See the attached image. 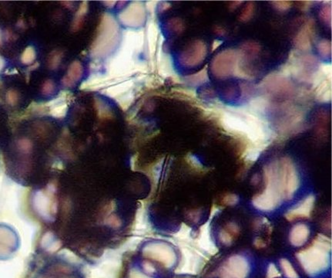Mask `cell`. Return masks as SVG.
<instances>
[{"label":"cell","mask_w":332,"mask_h":278,"mask_svg":"<svg viewBox=\"0 0 332 278\" xmlns=\"http://www.w3.org/2000/svg\"><path fill=\"white\" fill-rule=\"evenodd\" d=\"M266 190L253 200V205L261 211H272L294 196L299 189V177L292 161H275L265 169Z\"/></svg>","instance_id":"obj_1"},{"label":"cell","mask_w":332,"mask_h":278,"mask_svg":"<svg viewBox=\"0 0 332 278\" xmlns=\"http://www.w3.org/2000/svg\"><path fill=\"white\" fill-rule=\"evenodd\" d=\"M332 244L330 240L319 236L312 246L296 255L305 273L311 277L324 272L330 266V253Z\"/></svg>","instance_id":"obj_2"},{"label":"cell","mask_w":332,"mask_h":278,"mask_svg":"<svg viewBox=\"0 0 332 278\" xmlns=\"http://www.w3.org/2000/svg\"><path fill=\"white\" fill-rule=\"evenodd\" d=\"M141 252L147 258L161 264L166 269H171L177 261L173 247L163 241H147L141 245Z\"/></svg>","instance_id":"obj_3"},{"label":"cell","mask_w":332,"mask_h":278,"mask_svg":"<svg viewBox=\"0 0 332 278\" xmlns=\"http://www.w3.org/2000/svg\"><path fill=\"white\" fill-rule=\"evenodd\" d=\"M239 68V55L232 50L219 53L212 64L214 75L218 77H225L231 74L235 75Z\"/></svg>","instance_id":"obj_4"},{"label":"cell","mask_w":332,"mask_h":278,"mask_svg":"<svg viewBox=\"0 0 332 278\" xmlns=\"http://www.w3.org/2000/svg\"><path fill=\"white\" fill-rule=\"evenodd\" d=\"M220 122L227 132L245 135L250 140L249 127L241 114L236 111H224L220 116Z\"/></svg>","instance_id":"obj_5"},{"label":"cell","mask_w":332,"mask_h":278,"mask_svg":"<svg viewBox=\"0 0 332 278\" xmlns=\"http://www.w3.org/2000/svg\"><path fill=\"white\" fill-rule=\"evenodd\" d=\"M205 265V261L203 258L193 255H186L182 252V258L180 264L175 270L176 275H197L201 272Z\"/></svg>","instance_id":"obj_6"},{"label":"cell","mask_w":332,"mask_h":278,"mask_svg":"<svg viewBox=\"0 0 332 278\" xmlns=\"http://www.w3.org/2000/svg\"><path fill=\"white\" fill-rule=\"evenodd\" d=\"M223 268L234 278H248L251 271L248 260L241 255L231 257Z\"/></svg>","instance_id":"obj_7"},{"label":"cell","mask_w":332,"mask_h":278,"mask_svg":"<svg viewBox=\"0 0 332 278\" xmlns=\"http://www.w3.org/2000/svg\"><path fill=\"white\" fill-rule=\"evenodd\" d=\"M314 32V21L309 19L304 25L300 32L295 37V42L297 47L302 50H309L312 46V36Z\"/></svg>","instance_id":"obj_8"},{"label":"cell","mask_w":332,"mask_h":278,"mask_svg":"<svg viewBox=\"0 0 332 278\" xmlns=\"http://www.w3.org/2000/svg\"><path fill=\"white\" fill-rule=\"evenodd\" d=\"M315 197L312 196H309L299 205L288 212L286 214L287 219L292 220L300 217H309L313 209Z\"/></svg>","instance_id":"obj_9"},{"label":"cell","mask_w":332,"mask_h":278,"mask_svg":"<svg viewBox=\"0 0 332 278\" xmlns=\"http://www.w3.org/2000/svg\"><path fill=\"white\" fill-rule=\"evenodd\" d=\"M309 229L305 224L295 226L291 233L290 241L292 245L300 247L306 243L309 237Z\"/></svg>","instance_id":"obj_10"},{"label":"cell","mask_w":332,"mask_h":278,"mask_svg":"<svg viewBox=\"0 0 332 278\" xmlns=\"http://www.w3.org/2000/svg\"><path fill=\"white\" fill-rule=\"evenodd\" d=\"M269 106V99L261 96V97H255L254 99H251L249 102V107L247 108V109L252 114L260 116L261 114H264L268 109Z\"/></svg>","instance_id":"obj_11"},{"label":"cell","mask_w":332,"mask_h":278,"mask_svg":"<svg viewBox=\"0 0 332 278\" xmlns=\"http://www.w3.org/2000/svg\"><path fill=\"white\" fill-rule=\"evenodd\" d=\"M316 98L321 103H327L332 101V80H324L318 86L316 89Z\"/></svg>","instance_id":"obj_12"},{"label":"cell","mask_w":332,"mask_h":278,"mask_svg":"<svg viewBox=\"0 0 332 278\" xmlns=\"http://www.w3.org/2000/svg\"><path fill=\"white\" fill-rule=\"evenodd\" d=\"M282 271L288 278H299V274L297 273L293 265L287 259H282L280 261Z\"/></svg>","instance_id":"obj_13"},{"label":"cell","mask_w":332,"mask_h":278,"mask_svg":"<svg viewBox=\"0 0 332 278\" xmlns=\"http://www.w3.org/2000/svg\"><path fill=\"white\" fill-rule=\"evenodd\" d=\"M36 59V50L32 46L25 48L21 55V61L25 64H30Z\"/></svg>","instance_id":"obj_14"},{"label":"cell","mask_w":332,"mask_h":278,"mask_svg":"<svg viewBox=\"0 0 332 278\" xmlns=\"http://www.w3.org/2000/svg\"><path fill=\"white\" fill-rule=\"evenodd\" d=\"M325 3L327 4V5H324V7L322 8L320 15L322 16V19L326 22V23L329 25L330 27H332V2L329 5H328L329 2H325Z\"/></svg>","instance_id":"obj_15"},{"label":"cell","mask_w":332,"mask_h":278,"mask_svg":"<svg viewBox=\"0 0 332 278\" xmlns=\"http://www.w3.org/2000/svg\"><path fill=\"white\" fill-rule=\"evenodd\" d=\"M318 49L322 56L324 57L330 56L332 55V42L327 39H323L319 43Z\"/></svg>","instance_id":"obj_16"},{"label":"cell","mask_w":332,"mask_h":278,"mask_svg":"<svg viewBox=\"0 0 332 278\" xmlns=\"http://www.w3.org/2000/svg\"><path fill=\"white\" fill-rule=\"evenodd\" d=\"M254 4L253 2H249L248 5H246L242 13L240 15V20L242 22H247L249 21L254 15Z\"/></svg>","instance_id":"obj_17"},{"label":"cell","mask_w":332,"mask_h":278,"mask_svg":"<svg viewBox=\"0 0 332 278\" xmlns=\"http://www.w3.org/2000/svg\"><path fill=\"white\" fill-rule=\"evenodd\" d=\"M127 278H155L152 275H148L145 272H143L142 270H140L138 268H131L127 274Z\"/></svg>","instance_id":"obj_18"},{"label":"cell","mask_w":332,"mask_h":278,"mask_svg":"<svg viewBox=\"0 0 332 278\" xmlns=\"http://www.w3.org/2000/svg\"><path fill=\"white\" fill-rule=\"evenodd\" d=\"M319 71L329 80H332V65L331 63H322L319 66Z\"/></svg>","instance_id":"obj_19"},{"label":"cell","mask_w":332,"mask_h":278,"mask_svg":"<svg viewBox=\"0 0 332 278\" xmlns=\"http://www.w3.org/2000/svg\"><path fill=\"white\" fill-rule=\"evenodd\" d=\"M275 9L279 11H286L290 9L292 2L289 1H275L271 2Z\"/></svg>","instance_id":"obj_20"},{"label":"cell","mask_w":332,"mask_h":278,"mask_svg":"<svg viewBox=\"0 0 332 278\" xmlns=\"http://www.w3.org/2000/svg\"><path fill=\"white\" fill-rule=\"evenodd\" d=\"M281 278V273L278 271V268L274 264H271L268 266L267 271V278Z\"/></svg>","instance_id":"obj_21"},{"label":"cell","mask_w":332,"mask_h":278,"mask_svg":"<svg viewBox=\"0 0 332 278\" xmlns=\"http://www.w3.org/2000/svg\"><path fill=\"white\" fill-rule=\"evenodd\" d=\"M6 99L8 104L13 106L18 102L19 96H18L16 91H13V90H10V91H8V92H7Z\"/></svg>","instance_id":"obj_22"},{"label":"cell","mask_w":332,"mask_h":278,"mask_svg":"<svg viewBox=\"0 0 332 278\" xmlns=\"http://www.w3.org/2000/svg\"><path fill=\"white\" fill-rule=\"evenodd\" d=\"M55 90V84L52 80H47L42 86V93L44 94H50L53 93Z\"/></svg>","instance_id":"obj_23"},{"label":"cell","mask_w":332,"mask_h":278,"mask_svg":"<svg viewBox=\"0 0 332 278\" xmlns=\"http://www.w3.org/2000/svg\"><path fill=\"white\" fill-rule=\"evenodd\" d=\"M220 278H234L232 275H230L228 272L224 269V268H221V271L220 272Z\"/></svg>","instance_id":"obj_24"},{"label":"cell","mask_w":332,"mask_h":278,"mask_svg":"<svg viewBox=\"0 0 332 278\" xmlns=\"http://www.w3.org/2000/svg\"><path fill=\"white\" fill-rule=\"evenodd\" d=\"M5 62L1 55H0V72L2 71V69L5 67Z\"/></svg>","instance_id":"obj_25"},{"label":"cell","mask_w":332,"mask_h":278,"mask_svg":"<svg viewBox=\"0 0 332 278\" xmlns=\"http://www.w3.org/2000/svg\"><path fill=\"white\" fill-rule=\"evenodd\" d=\"M222 43V42L220 41V40H214V43H213V47H212V50H215V49H217L220 44Z\"/></svg>","instance_id":"obj_26"},{"label":"cell","mask_w":332,"mask_h":278,"mask_svg":"<svg viewBox=\"0 0 332 278\" xmlns=\"http://www.w3.org/2000/svg\"><path fill=\"white\" fill-rule=\"evenodd\" d=\"M0 44H2V32L0 30Z\"/></svg>","instance_id":"obj_27"}]
</instances>
